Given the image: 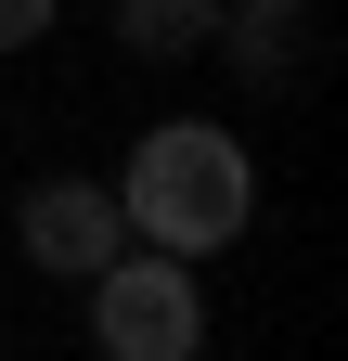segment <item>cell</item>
Instances as JSON below:
<instances>
[{"instance_id": "cell-5", "label": "cell", "mask_w": 348, "mask_h": 361, "mask_svg": "<svg viewBox=\"0 0 348 361\" xmlns=\"http://www.w3.org/2000/svg\"><path fill=\"white\" fill-rule=\"evenodd\" d=\"M206 52H232L245 90H271V78H297V13H220V39H206Z\"/></svg>"}, {"instance_id": "cell-6", "label": "cell", "mask_w": 348, "mask_h": 361, "mask_svg": "<svg viewBox=\"0 0 348 361\" xmlns=\"http://www.w3.org/2000/svg\"><path fill=\"white\" fill-rule=\"evenodd\" d=\"M52 13H65V0H0V52H26V39L52 26Z\"/></svg>"}, {"instance_id": "cell-4", "label": "cell", "mask_w": 348, "mask_h": 361, "mask_svg": "<svg viewBox=\"0 0 348 361\" xmlns=\"http://www.w3.org/2000/svg\"><path fill=\"white\" fill-rule=\"evenodd\" d=\"M206 39H220V0H116V52L142 65H194Z\"/></svg>"}, {"instance_id": "cell-7", "label": "cell", "mask_w": 348, "mask_h": 361, "mask_svg": "<svg viewBox=\"0 0 348 361\" xmlns=\"http://www.w3.org/2000/svg\"><path fill=\"white\" fill-rule=\"evenodd\" d=\"M220 13H310V0H220Z\"/></svg>"}, {"instance_id": "cell-2", "label": "cell", "mask_w": 348, "mask_h": 361, "mask_svg": "<svg viewBox=\"0 0 348 361\" xmlns=\"http://www.w3.org/2000/svg\"><path fill=\"white\" fill-rule=\"evenodd\" d=\"M91 348L104 361H206V284L168 245H116L91 271Z\"/></svg>"}, {"instance_id": "cell-3", "label": "cell", "mask_w": 348, "mask_h": 361, "mask_svg": "<svg viewBox=\"0 0 348 361\" xmlns=\"http://www.w3.org/2000/svg\"><path fill=\"white\" fill-rule=\"evenodd\" d=\"M13 233H26V258L52 271V284H91V271L129 245V219H116V180H39L13 207Z\"/></svg>"}, {"instance_id": "cell-1", "label": "cell", "mask_w": 348, "mask_h": 361, "mask_svg": "<svg viewBox=\"0 0 348 361\" xmlns=\"http://www.w3.org/2000/svg\"><path fill=\"white\" fill-rule=\"evenodd\" d=\"M116 219H129V245L220 258L245 219H258V155H245V129H220V116H168V129H142L129 168H116Z\"/></svg>"}]
</instances>
